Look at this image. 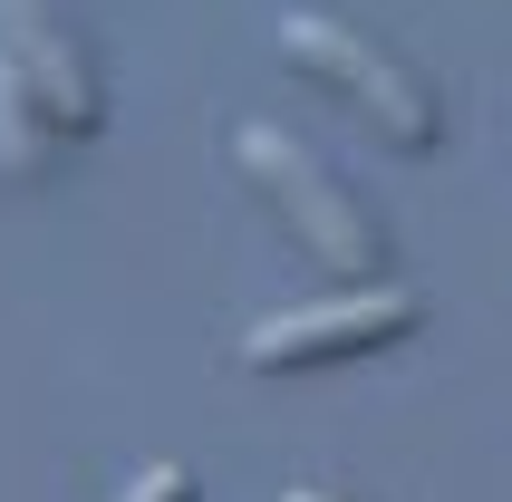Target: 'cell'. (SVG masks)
I'll list each match as a JSON object with an SVG mask.
<instances>
[{"instance_id":"obj_1","label":"cell","mask_w":512,"mask_h":502,"mask_svg":"<svg viewBox=\"0 0 512 502\" xmlns=\"http://www.w3.org/2000/svg\"><path fill=\"white\" fill-rule=\"evenodd\" d=\"M281 58L300 78H319L339 107H358L397 155H435L445 145V97L426 87V68H406L397 49H377L368 29L329 20V10H281Z\"/></svg>"},{"instance_id":"obj_2","label":"cell","mask_w":512,"mask_h":502,"mask_svg":"<svg viewBox=\"0 0 512 502\" xmlns=\"http://www.w3.org/2000/svg\"><path fill=\"white\" fill-rule=\"evenodd\" d=\"M232 165H242V184L310 242V261H329L339 280H387V223H377L300 136H281V126H232Z\"/></svg>"},{"instance_id":"obj_3","label":"cell","mask_w":512,"mask_h":502,"mask_svg":"<svg viewBox=\"0 0 512 502\" xmlns=\"http://www.w3.org/2000/svg\"><path fill=\"white\" fill-rule=\"evenodd\" d=\"M426 329V300L406 280H348L339 300H310V309H271L252 319L242 338V367L252 377H300V367H348V358H377L397 338Z\"/></svg>"},{"instance_id":"obj_4","label":"cell","mask_w":512,"mask_h":502,"mask_svg":"<svg viewBox=\"0 0 512 502\" xmlns=\"http://www.w3.org/2000/svg\"><path fill=\"white\" fill-rule=\"evenodd\" d=\"M0 58H10L29 87H39V107L58 116V136H68V145L107 126V87H97L87 49L68 39L58 0H0Z\"/></svg>"},{"instance_id":"obj_5","label":"cell","mask_w":512,"mask_h":502,"mask_svg":"<svg viewBox=\"0 0 512 502\" xmlns=\"http://www.w3.org/2000/svg\"><path fill=\"white\" fill-rule=\"evenodd\" d=\"M58 145H68V136H58V116L39 107V87L0 58V174H10V184H39Z\"/></svg>"},{"instance_id":"obj_6","label":"cell","mask_w":512,"mask_h":502,"mask_svg":"<svg viewBox=\"0 0 512 502\" xmlns=\"http://www.w3.org/2000/svg\"><path fill=\"white\" fill-rule=\"evenodd\" d=\"M203 483H194V464H145L136 483H126V502H194Z\"/></svg>"},{"instance_id":"obj_7","label":"cell","mask_w":512,"mask_h":502,"mask_svg":"<svg viewBox=\"0 0 512 502\" xmlns=\"http://www.w3.org/2000/svg\"><path fill=\"white\" fill-rule=\"evenodd\" d=\"M281 502H348V493H310V483H300V493H281Z\"/></svg>"}]
</instances>
